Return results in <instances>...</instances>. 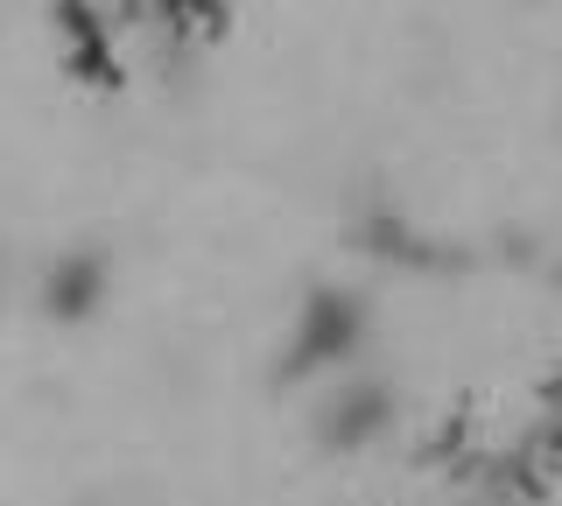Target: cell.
I'll return each mask as SVG.
<instances>
[{"label": "cell", "mask_w": 562, "mask_h": 506, "mask_svg": "<svg viewBox=\"0 0 562 506\" xmlns=\"http://www.w3.org/2000/svg\"><path fill=\"white\" fill-rule=\"evenodd\" d=\"M373 352H380V295L366 282H351V274H316L295 295L289 324H281L274 373L303 394L316 380L345 373V366H366Z\"/></svg>", "instance_id": "1"}, {"label": "cell", "mask_w": 562, "mask_h": 506, "mask_svg": "<svg viewBox=\"0 0 562 506\" xmlns=\"http://www.w3.org/2000/svg\"><path fill=\"white\" fill-rule=\"evenodd\" d=\"M394 429H401V387L373 359L303 387V436L324 458H366V450H380Z\"/></svg>", "instance_id": "2"}, {"label": "cell", "mask_w": 562, "mask_h": 506, "mask_svg": "<svg viewBox=\"0 0 562 506\" xmlns=\"http://www.w3.org/2000/svg\"><path fill=\"white\" fill-rule=\"evenodd\" d=\"M113 289H120V268H113V254H105L99 239H70V247H49L43 260H35V274H29V303H35V317L57 324V330L92 324L99 310L113 303Z\"/></svg>", "instance_id": "3"}]
</instances>
